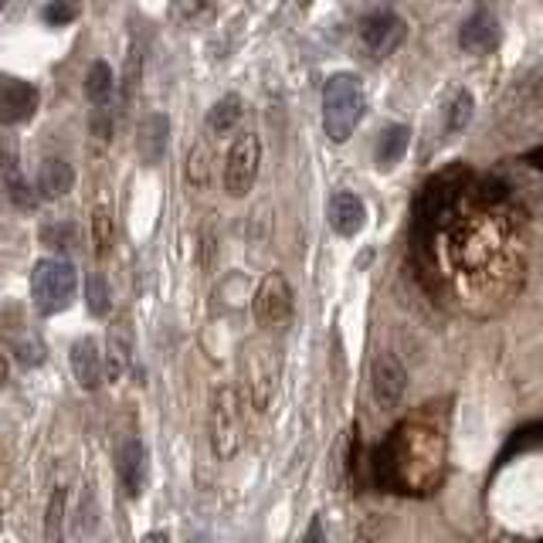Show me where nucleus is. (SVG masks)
<instances>
[{
    "mask_svg": "<svg viewBox=\"0 0 543 543\" xmlns=\"http://www.w3.org/2000/svg\"><path fill=\"white\" fill-rule=\"evenodd\" d=\"M367 99H364V85L353 72L333 75L323 85V129L333 143H347L357 133L360 119H364Z\"/></svg>",
    "mask_w": 543,
    "mask_h": 543,
    "instance_id": "1",
    "label": "nucleus"
},
{
    "mask_svg": "<svg viewBox=\"0 0 543 543\" xmlns=\"http://www.w3.org/2000/svg\"><path fill=\"white\" fill-rule=\"evenodd\" d=\"M208 438L214 459L221 462L235 459L241 442H245V408H241V394L235 384L214 387L208 411Z\"/></svg>",
    "mask_w": 543,
    "mask_h": 543,
    "instance_id": "2",
    "label": "nucleus"
},
{
    "mask_svg": "<svg viewBox=\"0 0 543 543\" xmlns=\"http://www.w3.org/2000/svg\"><path fill=\"white\" fill-rule=\"evenodd\" d=\"M79 272L68 258H38L31 269V303L41 316H58L72 306Z\"/></svg>",
    "mask_w": 543,
    "mask_h": 543,
    "instance_id": "3",
    "label": "nucleus"
},
{
    "mask_svg": "<svg viewBox=\"0 0 543 543\" xmlns=\"http://www.w3.org/2000/svg\"><path fill=\"white\" fill-rule=\"evenodd\" d=\"M258 167H262V140L255 133H241L231 143L228 157H224V194L245 197L255 187Z\"/></svg>",
    "mask_w": 543,
    "mask_h": 543,
    "instance_id": "4",
    "label": "nucleus"
},
{
    "mask_svg": "<svg viewBox=\"0 0 543 543\" xmlns=\"http://www.w3.org/2000/svg\"><path fill=\"white\" fill-rule=\"evenodd\" d=\"M255 323L262 330H282L292 320V286L282 272H269L255 289L252 299Z\"/></svg>",
    "mask_w": 543,
    "mask_h": 543,
    "instance_id": "5",
    "label": "nucleus"
},
{
    "mask_svg": "<svg viewBox=\"0 0 543 543\" xmlns=\"http://www.w3.org/2000/svg\"><path fill=\"white\" fill-rule=\"evenodd\" d=\"M0 197L11 201L14 208H21V211H34L41 204L38 187H34L21 170L17 143L7 133H0Z\"/></svg>",
    "mask_w": 543,
    "mask_h": 543,
    "instance_id": "6",
    "label": "nucleus"
},
{
    "mask_svg": "<svg viewBox=\"0 0 543 543\" xmlns=\"http://www.w3.org/2000/svg\"><path fill=\"white\" fill-rule=\"evenodd\" d=\"M408 391V370L394 353H377L374 364H370V398H374L377 411L391 415L394 408L404 401Z\"/></svg>",
    "mask_w": 543,
    "mask_h": 543,
    "instance_id": "7",
    "label": "nucleus"
},
{
    "mask_svg": "<svg viewBox=\"0 0 543 543\" xmlns=\"http://www.w3.org/2000/svg\"><path fill=\"white\" fill-rule=\"evenodd\" d=\"M245 370H248V398H252L255 411H269L272 394H275V381H279V364H275V350L272 347H255L245 350Z\"/></svg>",
    "mask_w": 543,
    "mask_h": 543,
    "instance_id": "8",
    "label": "nucleus"
},
{
    "mask_svg": "<svg viewBox=\"0 0 543 543\" xmlns=\"http://www.w3.org/2000/svg\"><path fill=\"white\" fill-rule=\"evenodd\" d=\"M360 38H364V48L374 58H387L404 45L408 24H404V17H398L394 11H374L370 17H364Z\"/></svg>",
    "mask_w": 543,
    "mask_h": 543,
    "instance_id": "9",
    "label": "nucleus"
},
{
    "mask_svg": "<svg viewBox=\"0 0 543 543\" xmlns=\"http://www.w3.org/2000/svg\"><path fill=\"white\" fill-rule=\"evenodd\" d=\"M116 476L129 499H140L150 482V448L140 438H126L116 452Z\"/></svg>",
    "mask_w": 543,
    "mask_h": 543,
    "instance_id": "10",
    "label": "nucleus"
},
{
    "mask_svg": "<svg viewBox=\"0 0 543 543\" xmlns=\"http://www.w3.org/2000/svg\"><path fill=\"white\" fill-rule=\"evenodd\" d=\"M133 353H136L133 323H129V316H116L106 330V353H102L109 381H123L129 374V367H133Z\"/></svg>",
    "mask_w": 543,
    "mask_h": 543,
    "instance_id": "11",
    "label": "nucleus"
},
{
    "mask_svg": "<svg viewBox=\"0 0 543 543\" xmlns=\"http://www.w3.org/2000/svg\"><path fill=\"white\" fill-rule=\"evenodd\" d=\"M68 360H72V374L82 391H99L102 381H106V360H102L96 336H79L68 350Z\"/></svg>",
    "mask_w": 543,
    "mask_h": 543,
    "instance_id": "12",
    "label": "nucleus"
},
{
    "mask_svg": "<svg viewBox=\"0 0 543 543\" xmlns=\"http://www.w3.org/2000/svg\"><path fill=\"white\" fill-rule=\"evenodd\" d=\"M38 112V89L21 79H0V123L17 126L28 123Z\"/></svg>",
    "mask_w": 543,
    "mask_h": 543,
    "instance_id": "13",
    "label": "nucleus"
},
{
    "mask_svg": "<svg viewBox=\"0 0 543 543\" xmlns=\"http://www.w3.org/2000/svg\"><path fill=\"white\" fill-rule=\"evenodd\" d=\"M170 146V119L163 112H146L136 126V153H140L143 167H157L167 157Z\"/></svg>",
    "mask_w": 543,
    "mask_h": 543,
    "instance_id": "14",
    "label": "nucleus"
},
{
    "mask_svg": "<svg viewBox=\"0 0 543 543\" xmlns=\"http://www.w3.org/2000/svg\"><path fill=\"white\" fill-rule=\"evenodd\" d=\"M499 38H503L499 21L493 11H486V7L465 17V24L459 31V45H462V51H469V55H486V51L499 48Z\"/></svg>",
    "mask_w": 543,
    "mask_h": 543,
    "instance_id": "15",
    "label": "nucleus"
},
{
    "mask_svg": "<svg viewBox=\"0 0 543 543\" xmlns=\"http://www.w3.org/2000/svg\"><path fill=\"white\" fill-rule=\"evenodd\" d=\"M326 218H330V228L336 231L340 238H353L364 231L367 224V208L353 191H336L326 204Z\"/></svg>",
    "mask_w": 543,
    "mask_h": 543,
    "instance_id": "16",
    "label": "nucleus"
},
{
    "mask_svg": "<svg viewBox=\"0 0 543 543\" xmlns=\"http://www.w3.org/2000/svg\"><path fill=\"white\" fill-rule=\"evenodd\" d=\"M38 197L41 201H62L75 191V167L65 157H45L38 167Z\"/></svg>",
    "mask_w": 543,
    "mask_h": 543,
    "instance_id": "17",
    "label": "nucleus"
},
{
    "mask_svg": "<svg viewBox=\"0 0 543 543\" xmlns=\"http://www.w3.org/2000/svg\"><path fill=\"white\" fill-rule=\"evenodd\" d=\"M408 143H411V129L404 123H394V126H384L381 136L374 143V160L381 170H394L401 163V157L408 153Z\"/></svg>",
    "mask_w": 543,
    "mask_h": 543,
    "instance_id": "18",
    "label": "nucleus"
},
{
    "mask_svg": "<svg viewBox=\"0 0 543 543\" xmlns=\"http://www.w3.org/2000/svg\"><path fill=\"white\" fill-rule=\"evenodd\" d=\"M241 116H245V102H241V96H235V92H228V96H221L208 109V129L214 136H228L238 129Z\"/></svg>",
    "mask_w": 543,
    "mask_h": 543,
    "instance_id": "19",
    "label": "nucleus"
},
{
    "mask_svg": "<svg viewBox=\"0 0 543 543\" xmlns=\"http://www.w3.org/2000/svg\"><path fill=\"white\" fill-rule=\"evenodd\" d=\"M112 92H116V75H112V68L106 62H92V68L85 72V99H89L92 106L106 109Z\"/></svg>",
    "mask_w": 543,
    "mask_h": 543,
    "instance_id": "20",
    "label": "nucleus"
},
{
    "mask_svg": "<svg viewBox=\"0 0 543 543\" xmlns=\"http://www.w3.org/2000/svg\"><path fill=\"white\" fill-rule=\"evenodd\" d=\"M85 309L96 320H106L112 313V289L102 272H89V279H85Z\"/></svg>",
    "mask_w": 543,
    "mask_h": 543,
    "instance_id": "21",
    "label": "nucleus"
},
{
    "mask_svg": "<svg viewBox=\"0 0 543 543\" xmlns=\"http://www.w3.org/2000/svg\"><path fill=\"white\" fill-rule=\"evenodd\" d=\"M143 82V45L133 41L129 45V55H126V65H123V82H119V96H123V106L136 99V89Z\"/></svg>",
    "mask_w": 543,
    "mask_h": 543,
    "instance_id": "22",
    "label": "nucleus"
},
{
    "mask_svg": "<svg viewBox=\"0 0 543 543\" xmlns=\"http://www.w3.org/2000/svg\"><path fill=\"white\" fill-rule=\"evenodd\" d=\"M89 228H92V245H96V255H109V248L116 245V218L109 214L106 204H99L96 211H92V221H89Z\"/></svg>",
    "mask_w": 543,
    "mask_h": 543,
    "instance_id": "23",
    "label": "nucleus"
},
{
    "mask_svg": "<svg viewBox=\"0 0 543 543\" xmlns=\"http://www.w3.org/2000/svg\"><path fill=\"white\" fill-rule=\"evenodd\" d=\"M65 516H68V489L58 486L48 499V510H45V540L58 543L65 530Z\"/></svg>",
    "mask_w": 543,
    "mask_h": 543,
    "instance_id": "24",
    "label": "nucleus"
},
{
    "mask_svg": "<svg viewBox=\"0 0 543 543\" xmlns=\"http://www.w3.org/2000/svg\"><path fill=\"white\" fill-rule=\"evenodd\" d=\"M184 174H187V184H191L194 191H204V187H208V177H211V153H208V146H204V143H197L194 150L187 153Z\"/></svg>",
    "mask_w": 543,
    "mask_h": 543,
    "instance_id": "25",
    "label": "nucleus"
},
{
    "mask_svg": "<svg viewBox=\"0 0 543 543\" xmlns=\"http://www.w3.org/2000/svg\"><path fill=\"white\" fill-rule=\"evenodd\" d=\"M96 530H99V499L89 486H85V493L79 499V513H75V537L85 540Z\"/></svg>",
    "mask_w": 543,
    "mask_h": 543,
    "instance_id": "26",
    "label": "nucleus"
},
{
    "mask_svg": "<svg viewBox=\"0 0 543 543\" xmlns=\"http://www.w3.org/2000/svg\"><path fill=\"white\" fill-rule=\"evenodd\" d=\"M472 109H476V102H472V96L465 89L455 92V99L448 102V112H445V133H462L465 126H469L472 119Z\"/></svg>",
    "mask_w": 543,
    "mask_h": 543,
    "instance_id": "27",
    "label": "nucleus"
},
{
    "mask_svg": "<svg viewBox=\"0 0 543 543\" xmlns=\"http://www.w3.org/2000/svg\"><path fill=\"white\" fill-rule=\"evenodd\" d=\"M41 241L48 248H62V252H72L79 245V231H75L72 221H55V224H45L41 228Z\"/></svg>",
    "mask_w": 543,
    "mask_h": 543,
    "instance_id": "28",
    "label": "nucleus"
},
{
    "mask_svg": "<svg viewBox=\"0 0 543 543\" xmlns=\"http://www.w3.org/2000/svg\"><path fill=\"white\" fill-rule=\"evenodd\" d=\"M14 353L21 357V364H24V367L45 364V347H41L38 340H21V343H14Z\"/></svg>",
    "mask_w": 543,
    "mask_h": 543,
    "instance_id": "29",
    "label": "nucleus"
},
{
    "mask_svg": "<svg viewBox=\"0 0 543 543\" xmlns=\"http://www.w3.org/2000/svg\"><path fill=\"white\" fill-rule=\"evenodd\" d=\"M41 17H45L48 24H68L79 17V7L75 4H48L45 11H41Z\"/></svg>",
    "mask_w": 543,
    "mask_h": 543,
    "instance_id": "30",
    "label": "nucleus"
},
{
    "mask_svg": "<svg viewBox=\"0 0 543 543\" xmlns=\"http://www.w3.org/2000/svg\"><path fill=\"white\" fill-rule=\"evenodd\" d=\"M303 543H326V523H323V513H316L309 520V530H306V540Z\"/></svg>",
    "mask_w": 543,
    "mask_h": 543,
    "instance_id": "31",
    "label": "nucleus"
},
{
    "mask_svg": "<svg viewBox=\"0 0 543 543\" xmlns=\"http://www.w3.org/2000/svg\"><path fill=\"white\" fill-rule=\"evenodd\" d=\"M140 543H170V533H163V530H150V533H143V540Z\"/></svg>",
    "mask_w": 543,
    "mask_h": 543,
    "instance_id": "32",
    "label": "nucleus"
},
{
    "mask_svg": "<svg viewBox=\"0 0 543 543\" xmlns=\"http://www.w3.org/2000/svg\"><path fill=\"white\" fill-rule=\"evenodd\" d=\"M7 381V357H4V350H0V384Z\"/></svg>",
    "mask_w": 543,
    "mask_h": 543,
    "instance_id": "33",
    "label": "nucleus"
}]
</instances>
